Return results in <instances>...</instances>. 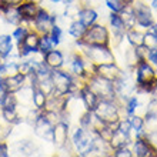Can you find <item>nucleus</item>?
Here are the masks:
<instances>
[{
    "instance_id": "cd10ccee",
    "label": "nucleus",
    "mask_w": 157,
    "mask_h": 157,
    "mask_svg": "<svg viewBox=\"0 0 157 157\" xmlns=\"http://www.w3.org/2000/svg\"><path fill=\"white\" fill-rule=\"evenodd\" d=\"M52 49H54V44H53V41H52L50 34L49 33L40 34V40H39V52H40L41 54H46Z\"/></svg>"
},
{
    "instance_id": "aec40b11",
    "label": "nucleus",
    "mask_w": 157,
    "mask_h": 157,
    "mask_svg": "<svg viewBox=\"0 0 157 157\" xmlns=\"http://www.w3.org/2000/svg\"><path fill=\"white\" fill-rule=\"evenodd\" d=\"M33 91H34V86H32V84H25V86L16 93L19 104H21L23 107L33 106Z\"/></svg>"
},
{
    "instance_id": "0eeeda50",
    "label": "nucleus",
    "mask_w": 157,
    "mask_h": 157,
    "mask_svg": "<svg viewBox=\"0 0 157 157\" xmlns=\"http://www.w3.org/2000/svg\"><path fill=\"white\" fill-rule=\"evenodd\" d=\"M133 71H134V80H136L137 89L146 86L150 82L157 80V71L149 60H140L134 66Z\"/></svg>"
},
{
    "instance_id": "de8ad7c7",
    "label": "nucleus",
    "mask_w": 157,
    "mask_h": 157,
    "mask_svg": "<svg viewBox=\"0 0 157 157\" xmlns=\"http://www.w3.org/2000/svg\"><path fill=\"white\" fill-rule=\"evenodd\" d=\"M156 13H157V10H156Z\"/></svg>"
},
{
    "instance_id": "e433bc0d",
    "label": "nucleus",
    "mask_w": 157,
    "mask_h": 157,
    "mask_svg": "<svg viewBox=\"0 0 157 157\" xmlns=\"http://www.w3.org/2000/svg\"><path fill=\"white\" fill-rule=\"evenodd\" d=\"M134 52H136V56L139 59V62L140 60H147V54H149V47L147 46H144V44L137 46V47H134Z\"/></svg>"
},
{
    "instance_id": "f257e3e1",
    "label": "nucleus",
    "mask_w": 157,
    "mask_h": 157,
    "mask_svg": "<svg viewBox=\"0 0 157 157\" xmlns=\"http://www.w3.org/2000/svg\"><path fill=\"white\" fill-rule=\"evenodd\" d=\"M76 47L77 52L82 53L87 60H90L93 64H107V63L116 62V56L112 52L110 46H101V44H87L82 39L76 40Z\"/></svg>"
},
{
    "instance_id": "20e7f679",
    "label": "nucleus",
    "mask_w": 157,
    "mask_h": 157,
    "mask_svg": "<svg viewBox=\"0 0 157 157\" xmlns=\"http://www.w3.org/2000/svg\"><path fill=\"white\" fill-rule=\"evenodd\" d=\"M86 84L99 96L100 99H110V100L117 99L114 84H113V82L107 80V78H103L97 75H91L90 78L86 82Z\"/></svg>"
},
{
    "instance_id": "f8f14e48",
    "label": "nucleus",
    "mask_w": 157,
    "mask_h": 157,
    "mask_svg": "<svg viewBox=\"0 0 157 157\" xmlns=\"http://www.w3.org/2000/svg\"><path fill=\"white\" fill-rule=\"evenodd\" d=\"M54 23H53V20H52V13L40 4L37 14H36V17H34L33 21H32L33 30H36L39 34H44V33H49Z\"/></svg>"
},
{
    "instance_id": "bb28decb",
    "label": "nucleus",
    "mask_w": 157,
    "mask_h": 157,
    "mask_svg": "<svg viewBox=\"0 0 157 157\" xmlns=\"http://www.w3.org/2000/svg\"><path fill=\"white\" fill-rule=\"evenodd\" d=\"M46 103H47V96L43 93V91L39 89V87L34 86V91H33V106L39 110H44Z\"/></svg>"
},
{
    "instance_id": "09e8293b",
    "label": "nucleus",
    "mask_w": 157,
    "mask_h": 157,
    "mask_svg": "<svg viewBox=\"0 0 157 157\" xmlns=\"http://www.w3.org/2000/svg\"><path fill=\"white\" fill-rule=\"evenodd\" d=\"M0 60H2V59H0Z\"/></svg>"
},
{
    "instance_id": "7c9ffc66",
    "label": "nucleus",
    "mask_w": 157,
    "mask_h": 157,
    "mask_svg": "<svg viewBox=\"0 0 157 157\" xmlns=\"http://www.w3.org/2000/svg\"><path fill=\"white\" fill-rule=\"evenodd\" d=\"M49 34H50V37H52V41H53L54 47H57V46L62 43V39H63V29L57 25V23H56V25L52 26V29H50Z\"/></svg>"
},
{
    "instance_id": "4be33fe9",
    "label": "nucleus",
    "mask_w": 157,
    "mask_h": 157,
    "mask_svg": "<svg viewBox=\"0 0 157 157\" xmlns=\"http://www.w3.org/2000/svg\"><path fill=\"white\" fill-rule=\"evenodd\" d=\"M13 53V36L0 34V59L6 60Z\"/></svg>"
},
{
    "instance_id": "1a4fd4ad",
    "label": "nucleus",
    "mask_w": 157,
    "mask_h": 157,
    "mask_svg": "<svg viewBox=\"0 0 157 157\" xmlns=\"http://www.w3.org/2000/svg\"><path fill=\"white\" fill-rule=\"evenodd\" d=\"M73 78H75V76L71 75L70 71H66L63 69L52 70V80H53L54 84L53 94H62V96L69 94V89H70Z\"/></svg>"
},
{
    "instance_id": "58836bf2",
    "label": "nucleus",
    "mask_w": 157,
    "mask_h": 157,
    "mask_svg": "<svg viewBox=\"0 0 157 157\" xmlns=\"http://www.w3.org/2000/svg\"><path fill=\"white\" fill-rule=\"evenodd\" d=\"M147 60H149L154 67H157V47H154V49H149Z\"/></svg>"
},
{
    "instance_id": "2f4dec72",
    "label": "nucleus",
    "mask_w": 157,
    "mask_h": 157,
    "mask_svg": "<svg viewBox=\"0 0 157 157\" xmlns=\"http://www.w3.org/2000/svg\"><path fill=\"white\" fill-rule=\"evenodd\" d=\"M128 121H130V126H132V130L133 132H137V130H141L144 128V117L140 116V114H132V116H127Z\"/></svg>"
},
{
    "instance_id": "ea45409f",
    "label": "nucleus",
    "mask_w": 157,
    "mask_h": 157,
    "mask_svg": "<svg viewBox=\"0 0 157 157\" xmlns=\"http://www.w3.org/2000/svg\"><path fill=\"white\" fill-rule=\"evenodd\" d=\"M9 156V144L4 140H0V157Z\"/></svg>"
},
{
    "instance_id": "49530a36",
    "label": "nucleus",
    "mask_w": 157,
    "mask_h": 157,
    "mask_svg": "<svg viewBox=\"0 0 157 157\" xmlns=\"http://www.w3.org/2000/svg\"><path fill=\"white\" fill-rule=\"evenodd\" d=\"M141 2H146V3H147V2H150V0H141Z\"/></svg>"
},
{
    "instance_id": "39448f33",
    "label": "nucleus",
    "mask_w": 157,
    "mask_h": 157,
    "mask_svg": "<svg viewBox=\"0 0 157 157\" xmlns=\"http://www.w3.org/2000/svg\"><path fill=\"white\" fill-rule=\"evenodd\" d=\"M82 40L87 44L110 46V29L106 25H101L97 21L94 25H91L90 27H87Z\"/></svg>"
},
{
    "instance_id": "c03bdc74",
    "label": "nucleus",
    "mask_w": 157,
    "mask_h": 157,
    "mask_svg": "<svg viewBox=\"0 0 157 157\" xmlns=\"http://www.w3.org/2000/svg\"><path fill=\"white\" fill-rule=\"evenodd\" d=\"M49 2H52L53 4H57V3H62L63 0H49Z\"/></svg>"
},
{
    "instance_id": "7ed1b4c3",
    "label": "nucleus",
    "mask_w": 157,
    "mask_h": 157,
    "mask_svg": "<svg viewBox=\"0 0 157 157\" xmlns=\"http://www.w3.org/2000/svg\"><path fill=\"white\" fill-rule=\"evenodd\" d=\"M70 141L73 144L75 153L77 156H91L94 150V133L91 130L77 126L75 132L71 133Z\"/></svg>"
},
{
    "instance_id": "9d476101",
    "label": "nucleus",
    "mask_w": 157,
    "mask_h": 157,
    "mask_svg": "<svg viewBox=\"0 0 157 157\" xmlns=\"http://www.w3.org/2000/svg\"><path fill=\"white\" fill-rule=\"evenodd\" d=\"M52 143L57 150L64 149L70 143V123L64 120H59L53 127Z\"/></svg>"
},
{
    "instance_id": "f03ea898",
    "label": "nucleus",
    "mask_w": 157,
    "mask_h": 157,
    "mask_svg": "<svg viewBox=\"0 0 157 157\" xmlns=\"http://www.w3.org/2000/svg\"><path fill=\"white\" fill-rule=\"evenodd\" d=\"M94 116L106 124L117 126L120 119L123 117V106L119 100L100 99L97 107L94 109Z\"/></svg>"
},
{
    "instance_id": "a18cd8bd",
    "label": "nucleus",
    "mask_w": 157,
    "mask_h": 157,
    "mask_svg": "<svg viewBox=\"0 0 157 157\" xmlns=\"http://www.w3.org/2000/svg\"><path fill=\"white\" fill-rule=\"evenodd\" d=\"M34 2H37V3H40V4H41V2H43V0H34Z\"/></svg>"
},
{
    "instance_id": "72a5a7b5",
    "label": "nucleus",
    "mask_w": 157,
    "mask_h": 157,
    "mask_svg": "<svg viewBox=\"0 0 157 157\" xmlns=\"http://www.w3.org/2000/svg\"><path fill=\"white\" fill-rule=\"evenodd\" d=\"M29 32H30L29 27H26V26H23V25H19V26H16V29L13 30L12 36L16 41H21L26 37V34L29 33Z\"/></svg>"
},
{
    "instance_id": "6ab92c4d",
    "label": "nucleus",
    "mask_w": 157,
    "mask_h": 157,
    "mask_svg": "<svg viewBox=\"0 0 157 157\" xmlns=\"http://www.w3.org/2000/svg\"><path fill=\"white\" fill-rule=\"evenodd\" d=\"M78 20L82 21L84 26L90 27L91 25H94L99 21V12L97 9H91V7H82L78 12Z\"/></svg>"
},
{
    "instance_id": "f704fd0d",
    "label": "nucleus",
    "mask_w": 157,
    "mask_h": 157,
    "mask_svg": "<svg viewBox=\"0 0 157 157\" xmlns=\"http://www.w3.org/2000/svg\"><path fill=\"white\" fill-rule=\"evenodd\" d=\"M112 156H114V157H133L132 146H123V147L114 149Z\"/></svg>"
},
{
    "instance_id": "37998d69",
    "label": "nucleus",
    "mask_w": 157,
    "mask_h": 157,
    "mask_svg": "<svg viewBox=\"0 0 157 157\" xmlns=\"http://www.w3.org/2000/svg\"><path fill=\"white\" fill-rule=\"evenodd\" d=\"M76 2H78V0H63V3L67 4V3H76Z\"/></svg>"
},
{
    "instance_id": "6e6552de",
    "label": "nucleus",
    "mask_w": 157,
    "mask_h": 157,
    "mask_svg": "<svg viewBox=\"0 0 157 157\" xmlns=\"http://www.w3.org/2000/svg\"><path fill=\"white\" fill-rule=\"evenodd\" d=\"M40 34L36 30H30L21 41H17V54L20 59H29L39 52Z\"/></svg>"
},
{
    "instance_id": "4468645a",
    "label": "nucleus",
    "mask_w": 157,
    "mask_h": 157,
    "mask_svg": "<svg viewBox=\"0 0 157 157\" xmlns=\"http://www.w3.org/2000/svg\"><path fill=\"white\" fill-rule=\"evenodd\" d=\"M133 157H157V149L149 140V137L136 139L132 143Z\"/></svg>"
},
{
    "instance_id": "4c0bfd02",
    "label": "nucleus",
    "mask_w": 157,
    "mask_h": 157,
    "mask_svg": "<svg viewBox=\"0 0 157 157\" xmlns=\"http://www.w3.org/2000/svg\"><path fill=\"white\" fill-rule=\"evenodd\" d=\"M78 4H80L82 7L97 9L101 6V0H78Z\"/></svg>"
},
{
    "instance_id": "473e14b6",
    "label": "nucleus",
    "mask_w": 157,
    "mask_h": 157,
    "mask_svg": "<svg viewBox=\"0 0 157 157\" xmlns=\"http://www.w3.org/2000/svg\"><path fill=\"white\" fill-rule=\"evenodd\" d=\"M104 4L113 13H120L126 6L123 0H104Z\"/></svg>"
},
{
    "instance_id": "f3484780",
    "label": "nucleus",
    "mask_w": 157,
    "mask_h": 157,
    "mask_svg": "<svg viewBox=\"0 0 157 157\" xmlns=\"http://www.w3.org/2000/svg\"><path fill=\"white\" fill-rule=\"evenodd\" d=\"M44 63L52 70H56V69H63L64 67L66 59H64V54L60 50L54 47V49H52L50 52H47L44 54Z\"/></svg>"
},
{
    "instance_id": "a211bd4d",
    "label": "nucleus",
    "mask_w": 157,
    "mask_h": 157,
    "mask_svg": "<svg viewBox=\"0 0 157 157\" xmlns=\"http://www.w3.org/2000/svg\"><path fill=\"white\" fill-rule=\"evenodd\" d=\"M3 82H4L6 90L10 91V93H17L26 84V76L21 75V73H16V75H12V76H4Z\"/></svg>"
},
{
    "instance_id": "a878e982",
    "label": "nucleus",
    "mask_w": 157,
    "mask_h": 157,
    "mask_svg": "<svg viewBox=\"0 0 157 157\" xmlns=\"http://www.w3.org/2000/svg\"><path fill=\"white\" fill-rule=\"evenodd\" d=\"M2 16L6 19V21H7L9 25H13V26H19L21 21V17H20L19 10H17V6H12L10 9H7Z\"/></svg>"
},
{
    "instance_id": "2eb2a0df",
    "label": "nucleus",
    "mask_w": 157,
    "mask_h": 157,
    "mask_svg": "<svg viewBox=\"0 0 157 157\" xmlns=\"http://www.w3.org/2000/svg\"><path fill=\"white\" fill-rule=\"evenodd\" d=\"M121 71H123L121 67L114 62V63H107V64H99V66H96L94 75L100 76V77H103V78H107L110 82H116L117 78L121 76Z\"/></svg>"
},
{
    "instance_id": "b1692460",
    "label": "nucleus",
    "mask_w": 157,
    "mask_h": 157,
    "mask_svg": "<svg viewBox=\"0 0 157 157\" xmlns=\"http://www.w3.org/2000/svg\"><path fill=\"white\" fill-rule=\"evenodd\" d=\"M2 117L4 121H7L12 126H16L21 121L17 107H2Z\"/></svg>"
},
{
    "instance_id": "dca6fc26",
    "label": "nucleus",
    "mask_w": 157,
    "mask_h": 157,
    "mask_svg": "<svg viewBox=\"0 0 157 157\" xmlns=\"http://www.w3.org/2000/svg\"><path fill=\"white\" fill-rule=\"evenodd\" d=\"M80 99L84 104V109L89 110V112H94V109L97 107V104L100 101V97L87 84H84L82 87V90H80Z\"/></svg>"
},
{
    "instance_id": "9b49d317",
    "label": "nucleus",
    "mask_w": 157,
    "mask_h": 157,
    "mask_svg": "<svg viewBox=\"0 0 157 157\" xmlns=\"http://www.w3.org/2000/svg\"><path fill=\"white\" fill-rule=\"evenodd\" d=\"M39 7H40V3L34 2V0H23L21 3L17 4V10H19L20 17H21L20 25L29 27L30 30H33L32 21H33V19L37 14Z\"/></svg>"
},
{
    "instance_id": "393cba45",
    "label": "nucleus",
    "mask_w": 157,
    "mask_h": 157,
    "mask_svg": "<svg viewBox=\"0 0 157 157\" xmlns=\"http://www.w3.org/2000/svg\"><path fill=\"white\" fill-rule=\"evenodd\" d=\"M139 107H140V101H139L137 96H128L123 101V112L126 113V116H132V114L137 113Z\"/></svg>"
},
{
    "instance_id": "5701e85b",
    "label": "nucleus",
    "mask_w": 157,
    "mask_h": 157,
    "mask_svg": "<svg viewBox=\"0 0 157 157\" xmlns=\"http://www.w3.org/2000/svg\"><path fill=\"white\" fill-rule=\"evenodd\" d=\"M86 30H87V26H84L78 19H76V20H71L70 23H69L67 33L70 34L73 39L78 40V39H83V36H84V33H86Z\"/></svg>"
},
{
    "instance_id": "79ce46f5",
    "label": "nucleus",
    "mask_w": 157,
    "mask_h": 157,
    "mask_svg": "<svg viewBox=\"0 0 157 157\" xmlns=\"http://www.w3.org/2000/svg\"><path fill=\"white\" fill-rule=\"evenodd\" d=\"M6 2H9V3H12V4H14V6H17V4L21 3L23 0H6Z\"/></svg>"
},
{
    "instance_id": "412c9836",
    "label": "nucleus",
    "mask_w": 157,
    "mask_h": 157,
    "mask_svg": "<svg viewBox=\"0 0 157 157\" xmlns=\"http://www.w3.org/2000/svg\"><path fill=\"white\" fill-rule=\"evenodd\" d=\"M144 32L141 29H139V27L127 29V32H126V40H127V43L130 46H133V47L141 46L144 43Z\"/></svg>"
},
{
    "instance_id": "c756f323",
    "label": "nucleus",
    "mask_w": 157,
    "mask_h": 157,
    "mask_svg": "<svg viewBox=\"0 0 157 157\" xmlns=\"http://www.w3.org/2000/svg\"><path fill=\"white\" fill-rule=\"evenodd\" d=\"M2 107H19V101H17L16 93H10V91H7V93L3 96V97H2L0 109Z\"/></svg>"
},
{
    "instance_id": "c85d7f7f",
    "label": "nucleus",
    "mask_w": 157,
    "mask_h": 157,
    "mask_svg": "<svg viewBox=\"0 0 157 157\" xmlns=\"http://www.w3.org/2000/svg\"><path fill=\"white\" fill-rule=\"evenodd\" d=\"M144 128L147 133L157 132V113H144Z\"/></svg>"
},
{
    "instance_id": "423d86ee",
    "label": "nucleus",
    "mask_w": 157,
    "mask_h": 157,
    "mask_svg": "<svg viewBox=\"0 0 157 157\" xmlns=\"http://www.w3.org/2000/svg\"><path fill=\"white\" fill-rule=\"evenodd\" d=\"M132 6L134 10V17H136V27L147 30L156 21L150 4H147L146 2H141V0H134V3Z\"/></svg>"
},
{
    "instance_id": "c9c22d12",
    "label": "nucleus",
    "mask_w": 157,
    "mask_h": 157,
    "mask_svg": "<svg viewBox=\"0 0 157 157\" xmlns=\"http://www.w3.org/2000/svg\"><path fill=\"white\" fill-rule=\"evenodd\" d=\"M144 46H147L149 49H154L157 47V37L154 36L153 33H150L149 30H146L144 32Z\"/></svg>"
},
{
    "instance_id": "ddd939ff",
    "label": "nucleus",
    "mask_w": 157,
    "mask_h": 157,
    "mask_svg": "<svg viewBox=\"0 0 157 157\" xmlns=\"http://www.w3.org/2000/svg\"><path fill=\"white\" fill-rule=\"evenodd\" d=\"M53 127H54V124L47 119L44 112H41L39 119L36 120V123L33 124V133H34V136H37L39 139H41V140L52 141V137H53Z\"/></svg>"
},
{
    "instance_id": "a19ab883",
    "label": "nucleus",
    "mask_w": 157,
    "mask_h": 157,
    "mask_svg": "<svg viewBox=\"0 0 157 157\" xmlns=\"http://www.w3.org/2000/svg\"><path fill=\"white\" fill-rule=\"evenodd\" d=\"M147 30H149L150 33H153L154 36H156V37H157V21H154L153 25L150 26V27H149V29H147Z\"/></svg>"
}]
</instances>
